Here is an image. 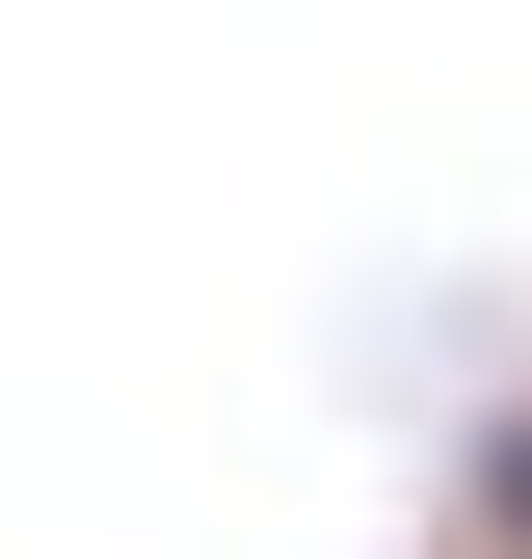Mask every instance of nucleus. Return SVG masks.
I'll use <instances>...</instances> for the list:
<instances>
[{"mask_svg": "<svg viewBox=\"0 0 532 559\" xmlns=\"http://www.w3.org/2000/svg\"><path fill=\"white\" fill-rule=\"evenodd\" d=\"M480 533H532V400H506V453H480Z\"/></svg>", "mask_w": 532, "mask_h": 559, "instance_id": "nucleus-1", "label": "nucleus"}]
</instances>
